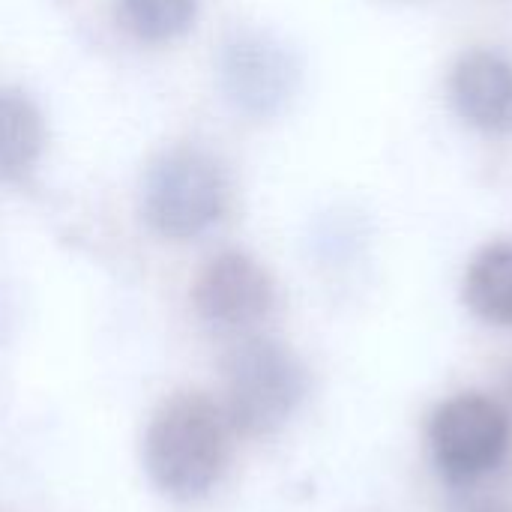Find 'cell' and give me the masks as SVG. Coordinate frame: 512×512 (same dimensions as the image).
Masks as SVG:
<instances>
[{"label":"cell","mask_w":512,"mask_h":512,"mask_svg":"<svg viewBox=\"0 0 512 512\" xmlns=\"http://www.w3.org/2000/svg\"><path fill=\"white\" fill-rule=\"evenodd\" d=\"M228 204L222 165L201 150L162 156L144 186V216L168 240H192L213 228Z\"/></svg>","instance_id":"3"},{"label":"cell","mask_w":512,"mask_h":512,"mask_svg":"<svg viewBox=\"0 0 512 512\" xmlns=\"http://www.w3.org/2000/svg\"><path fill=\"white\" fill-rule=\"evenodd\" d=\"M45 147V126L36 105L18 90H0V174L24 177Z\"/></svg>","instance_id":"8"},{"label":"cell","mask_w":512,"mask_h":512,"mask_svg":"<svg viewBox=\"0 0 512 512\" xmlns=\"http://www.w3.org/2000/svg\"><path fill=\"white\" fill-rule=\"evenodd\" d=\"M465 300L486 324L512 327V243H492L474 258Z\"/></svg>","instance_id":"9"},{"label":"cell","mask_w":512,"mask_h":512,"mask_svg":"<svg viewBox=\"0 0 512 512\" xmlns=\"http://www.w3.org/2000/svg\"><path fill=\"white\" fill-rule=\"evenodd\" d=\"M306 390V369L285 345L246 339L228 354L222 411L234 432L270 435L291 420Z\"/></svg>","instance_id":"2"},{"label":"cell","mask_w":512,"mask_h":512,"mask_svg":"<svg viewBox=\"0 0 512 512\" xmlns=\"http://www.w3.org/2000/svg\"><path fill=\"white\" fill-rule=\"evenodd\" d=\"M297 78L291 51L264 36L237 39L222 54V90L249 117L279 114L291 102Z\"/></svg>","instance_id":"6"},{"label":"cell","mask_w":512,"mask_h":512,"mask_svg":"<svg viewBox=\"0 0 512 512\" xmlns=\"http://www.w3.org/2000/svg\"><path fill=\"white\" fill-rule=\"evenodd\" d=\"M510 414L483 393L444 402L429 420V447L450 483H474L495 471L510 447Z\"/></svg>","instance_id":"4"},{"label":"cell","mask_w":512,"mask_h":512,"mask_svg":"<svg viewBox=\"0 0 512 512\" xmlns=\"http://www.w3.org/2000/svg\"><path fill=\"white\" fill-rule=\"evenodd\" d=\"M198 12V0H120L123 24L141 42H171L183 36Z\"/></svg>","instance_id":"10"},{"label":"cell","mask_w":512,"mask_h":512,"mask_svg":"<svg viewBox=\"0 0 512 512\" xmlns=\"http://www.w3.org/2000/svg\"><path fill=\"white\" fill-rule=\"evenodd\" d=\"M231 432L222 405L204 393L168 399L144 438V468L156 489L174 501L204 498L228 468Z\"/></svg>","instance_id":"1"},{"label":"cell","mask_w":512,"mask_h":512,"mask_svg":"<svg viewBox=\"0 0 512 512\" xmlns=\"http://www.w3.org/2000/svg\"><path fill=\"white\" fill-rule=\"evenodd\" d=\"M273 300L276 294L267 270L243 252L213 258L195 285L198 315L225 333H240L261 324L270 315Z\"/></svg>","instance_id":"5"},{"label":"cell","mask_w":512,"mask_h":512,"mask_svg":"<svg viewBox=\"0 0 512 512\" xmlns=\"http://www.w3.org/2000/svg\"><path fill=\"white\" fill-rule=\"evenodd\" d=\"M459 114L483 132H512V63L495 51H471L453 72Z\"/></svg>","instance_id":"7"}]
</instances>
